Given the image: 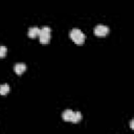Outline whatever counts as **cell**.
<instances>
[{
  "instance_id": "cell-4",
  "label": "cell",
  "mask_w": 134,
  "mask_h": 134,
  "mask_svg": "<svg viewBox=\"0 0 134 134\" xmlns=\"http://www.w3.org/2000/svg\"><path fill=\"white\" fill-rule=\"evenodd\" d=\"M14 70H15V72L17 73V74H22L25 70H26V65L24 64V63H17V64H15V66H14Z\"/></svg>"
},
{
  "instance_id": "cell-8",
  "label": "cell",
  "mask_w": 134,
  "mask_h": 134,
  "mask_svg": "<svg viewBox=\"0 0 134 134\" xmlns=\"http://www.w3.org/2000/svg\"><path fill=\"white\" fill-rule=\"evenodd\" d=\"M9 90H10V88H9V85L8 84H1L0 85V94L1 95H5V94H7L8 92H9Z\"/></svg>"
},
{
  "instance_id": "cell-5",
  "label": "cell",
  "mask_w": 134,
  "mask_h": 134,
  "mask_svg": "<svg viewBox=\"0 0 134 134\" xmlns=\"http://www.w3.org/2000/svg\"><path fill=\"white\" fill-rule=\"evenodd\" d=\"M39 34H40V28L37 27V26L30 27V28L28 29V32H27V35H28L29 38H36V37L39 36Z\"/></svg>"
},
{
  "instance_id": "cell-1",
  "label": "cell",
  "mask_w": 134,
  "mask_h": 134,
  "mask_svg": "<svg viewBox=\"0 0 134 134\" xmlns=\"http://www.w3.org/2000/svg\"><path fill=\"white\" fill-rule=\"evenodd\" d=\"M69 37L71 38V40L77 44V45H81L85 42V39H86V36L83 34V31L79 28H73L70 30L69 32Z\"/></svg>"
},
{
  "instance_id": "cell-7",
  "label": "cell",
  "mask_w": 134,
  "mask_h": 134,
  "mask_svg": "<svg viewBox=\"0 0 134 134\" xmlns=\"http://www.w3.org/2000/svg\"><path fill=\"white\" fill-rule=\"evenodd\" d=\"M81 119H82V114H81V112H80V111H75V112L72 113V116H71V120H70V121L76 124V122H79Z\"/></svg>"
},
{
  "instance_id": "cell-2",
  "label": "cell",
  "mask_w": 134,
  "mask_h": 134,
  "mask_svg": "<svg viewBox=\"0 0 134 134\" xmlns=\"http://www.w3.org/2000/svg\"><path fill=\"white\" fill-rule=\"evenodd\" d=\"M40 43L41 44H47L51 38V29L48 26H44L40 29Z\"/></svg>"
},
{
  "instance_id": "cell-9",
  "label": "cell",
  "mask_w": 134,
  "mask_h": 134,
  "mask_svg": "<svg viewBox=\"0 0 134 134\" xmlns=\"http://www.w3.org/2000/svg\"><path fill=\"white\" fill-rule=\"evenodd\" d=\"M7 52V48L4 45H0V58H3L6 55Z\"/></svg>"
},
{
  "instance_id": "cell-3",
  "label": "cell",
  "mask_w": 134,
  "mask_h": 134,
  "mask_svg": "<svg viewBox=\"0 0 134 134\" xmlns=\"http://www.w3.org/2000/svg\"><path fill=\"white\" fill-rule=\"evenodd\" d=\"M93 32L97 37H105L109 34V27H107L106 25H103V24H98L94 27Z\"/></svg>"
},
{
  "instance_id": "cell-6",
  "label": "cell",
  "mask_w": 134,
  "mask_h": 134,
  "mask_svg": "<svg viewBox=\"0 0 134 134\" xmlns=\"http://www.w3.org/2000/svg\"><path fill=\"white\" fill-rule=\"evenodd\" d=\"M72 113H73V111H72V110L67 109V110H65V111L63 112V114H62V118H63L65 121H70V120H71Z\"/></svg>"
},
{
  "instance_id": "cell-10",
  "label": "cell",
  "mask_w": 134,
  "mask_h": 134,
  "mask_svg": "<svg viewBox=\"0 0 134 134\" xmlns=\"http://www.w3.org/2000/svg\"><path fill=\"white\" fill-rule=\"evenodd\" d=\"M133 125H134V121H133V120H131V122H130V128H131V129H133V128H134V126H133Z\"/></svg>"
}]
</instances>
